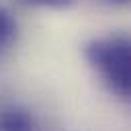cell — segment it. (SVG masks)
Masks as SVG:
<instances>
[{
  "label": "cell",
  "instance_id": "6da1fadb",
  "mask_svg": "<svg viewBox=\"0 0 131 131\" xmlns=\"http://www.w3.org/2000/svg\"><path fill=\"white\" fill-rule=\"evenodd\" d=\"M84 57L106 90L121 100L131 96V41L127 35L96 37L84 45Z\"/></svg>",
  "mask_w": 131,
  "mask_h": 131
},
{
  "label": "cell",
  "instance_id": "7a4b0ae2",
  "mask_svg": "<svg viewBox=\"0 0 131 131\" xmlns=\"http://www.w3.org/2000/svg\"><path fill=\"white\" fill-rule=\"evenodd\" d=\"M0 131H39L31 111L18 104L0 106Z\"/></svg>",
  "mask_w": 131,
  "mask_h": 131
},
{
  "label": "cell",
  "instance_id": "3957f363",
  "mask_svg": "<svg viewBox=\"0 0 131 131\" xmlns=\"http://www.w3.org/2000/svg\"><path fill=\"white\" fill-rule=\"evenodd\" d=\"M16 33H18L16 18L10 14L8 8L0 6V51L8 49L16 41Z\"/></svg>",
  "mask_w": 131,
  "mask_h": 131
},
{
  "label": "cell",
  "instance_id": "277c9868",
  "mask_svg": "<svg viewBox=\"0 0 131 131\" xmlns=\"http://www.w3.org/2000/svg\"><path fill=\"white\" fill-rule=\"evenodd\" d=\"M23 4L29 6H37V8H51V10H66L70 8L76 0H18Z\"/></svg>",
  "mask_w": 131,
  "mask_h": 131
},
{
  "label": "cell",
  "instance_id": "5b68a950",
  "mask_svg": "<svg viewBox=\"0 0 131 131\" xmlns=\"http://www.w3.org/2000/svg\"><path fill=\"white\" fill-rule=\"evenodd\" d=\"M106 2H111V4H127L129 0H106Z\"/></svg>",
  "mask_w": 131,
  "mask_h": 131
}]
</instances>
